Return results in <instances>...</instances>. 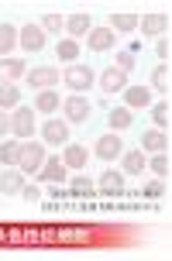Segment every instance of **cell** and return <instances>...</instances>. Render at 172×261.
I'll return each mask as SVG.
<instances>
[{"label":"cell","instance_id":"2e32d148","mask_svg":"<svg viewBox=\"0 0 172 261\" xmlns=\"http://www.w3.org/2000/svg\"><path fill=\"white\" fill-rule=\"evenodd\" d=\"M141 148L152 151V155L169 151V134H165V130H145V134H141Z\"/></svg>","mask_w":172,"mask_h":261},{"label":"cell","instance_id":"83f0119b","mask_svg":"<svg viewBox=\"0 0 172 261\" xmlns=\"http://www.w3.org/2000/svg\"><path fill=\"white\" fill-rule=\"evenodd\" d=\"M69 186H72V193H76V196H93V193H96V182H93L86 172L72 175V182H69Z\"/></svg>","mask_w":172,"mask_h":261},{"label":"cell","instance_id":"4fadbf2b","mask_svg":"<svg viewBox=\"0 0 172 261\" xmlns=\"http://www.w3.org/2000/svg\"><path fill=\"white\" fill-rule=\"evenodd\" d=\"M66 31H69V38L76 41V38H83V35H90L93 31V21H90V14H72V17H66Z\"/></svg>","mask_w":172,"mask_h":261},{"label":"cell","instance_id":"7402d4cb","mask_svg":"<svg viewBox=\"0 0 172 261\" xmlns=\"http://www.w3.org/2000/svg\"><path fill=\"white\" fill-rule=\"evenodd\" d=\"M21 148H24V141H17V138L0 141V162H4V165H17V162H21Z\"/></svg>","mask_w":172,"mask_h":261},{"label":"cell","instance_id":"d590c367","mask_svg":"<svg viewBox=\"0 0 172 261\" xmlns=\"http://www.w3.org/2000/svg\"><path fill=\"white\" fill-rule=\"evenodd\" d=\"M141 193H145V196H152V199H155V196H162V193H165V186H162V182H152V186H145Z\"/></svg>","mask_w":172,"mask_h":261},{"label":"cell","instance_id":"7c38bea8","mask_svg":"<svg viewBox=\"0 0 172 261\" xmlns=\"http://www.w3.org/2000/svg\"><path fill=\"white\" fill-rule=\"evenodd\" d=\"M86 162H90V151H86L83 144H66V151H62V165H66V169H80L83 172Z\"/></svg>","mask_w":172,"mask_h":261},{"label":"cell","instance_id":"d4e9b609","mask_svg":"<svg viewBox=\"0 0 172 261\" xmlns=\"http://www.w3.org/2000/svg\"><path fill=\"white\" fill-rule=\"evenodd\" d=\"M138 28V14H128V11H117L110 17V31L117 35V31H134Z\"/></svg>","mask_w":172,"mask_h":261},{"label":"cell","instance_id":"4316f807","mask_svg":"<svg viewBox=\"0 0 172 261\" xmlns=\"http://www.w3.org/2000/svg\"><path fill=\"white\" fill-rule=\"evenodd\" d=\"M55 55H59L62 62H69V65H72L76 59H80V45H76L72 38H62L59 45H55Z\"/></svg>","mask_w":172,"mask_h":261},{"label":"cell","instance_id":"f1b7e54d","mask_svg":"<svg viewBox=\"0 0 172 261\" xmlns=\"http://www.w3.org/2000/svg\"><path fill=\"white\" fill-rule=\"evenodd\" d=\"M11 48H17V28L14 24H0V55H7Z\"/></svg>","mask_w":172,"mask_h":261},{"label":"cell","instance_id":"5b68a950","mask_svg":"<svg viewBox=\"0 0 172 261\" xmlns=\"http://www.w3.org/2000/svg\"><path fill=\"white\" fill-rule=\"evenodd\" d=\"M41 144H62V148H66L69 144V124L66 120L48 117L45 124H41Z\"/></svg>","mask_w":172,"mask_h":261},{"label":"cell","instance_id":"d6986e66","mask_svg":"<svg viewBox=\"0 0 172 261\" xmlns=\"http://www.w3.org/2000/svg\"><path fill=\"white\" fill-rule=\"evenodd\" d=\"M138 24H141V31H145L148 38H162L165 28H169V21H165V14H148V17H141Z\"/></svg>","mask_w":172,"mask_h":261},{"label":"cell","instance_id":"e575fe53","mask_svg":"<svg viewBox=\"0 0 172 261\" xmlns=\"http://www.w3.org/2000/svg\"><path fill=\"white\" fill-rule=\"evenodd\" d=\"M21 196H24L28 203H38V199H41V193L35 189V186H24V189H21Z\"/></svg>","mask_w":172,"mask_h":261},{"label":"cell","instance_id":"4dcf8cb0","mask_svg":"<svg viewBox=\"0 0 172 261\" xmlns=\"http://www.w3.org/2000/svg\"><path fill=\"white\" fill-rule=\"evenodd\" d=\"M152 83H155V90L169 93V86H172V76H169V62L155 65V72H152Z\"/></svg>","mask_w":172,"mask_h":261},{"label":"cell","instance_id":"ac0fdd59","mask_svg":"<svg viewBox=\"0 0 172 261\" xmlns=\"http://www.w3.org/2000/svg\"><path fill=\"white\" fill-rule=\"evenodd\" d=\"M107 124L114 130H128L134 127V110H128V107H110V114H107Z\"/></svg>","mask_w":172,"mask_h":261},{"label":"cell","instance_id":"ffe728a7","mask_svg":"<svg viewBox=\"0 0 172 261\" xmlns=\"http://www.w3.org/2000/svg\"><path fill=\"white\" fill-rule=\"evenodd\" d=\"M24 189V172H4L0 175V193L4 196H21Z\"/></svg>","mask_w":172,"mask_h":261},{"label":"cell","instance_id":"6da1fadb","mask_svg":"<svg viewBox=\"0 0 172 261\" xmlns=\"http://www.w3.org/2000/svg\"><path fill=\"white\" fill-rule=\"evenodd\" d=\"M62 114H66V124H86L93 114V103L86 100V93H72L69 100H62Z\"/></svg>","mask_w":172,"mask_h":261},{"label":"cell","instance_id":"44dd1931","mask_svg":"<svg viewBox=\"0 0 172 261\" xmlns=\"http://www.w3.org/2000/svg\"><path fill=\"white\" fill-rule=\"evenodd\" d=\"M55 107H62L59 93H55V90H38V96H35V110H41V114H48V117H52Z\"/></svg>","mask_w":172,"mask_h":261},{"label":"cell","instance_id":"3957f363","mask_svg":"<svg viewBox=\"0 0 172 261\" xmlns=\"http://www.w3.org/2000/svg\"><path fill=\"white\" fill-rule=\"evenodd\" d=\"M21 172L24 175H38V169L45 165V144L41 141H24V148H21Z\"/></svg>","mask_w":172,"mask_h":261},{"label":"cell","instance_id":"9c48e42d","mask_svg":"<svg viewBox=\"0 0 172 261\" xmlns=\"http://www.w3.org/2000/svg\"><path fill=\"white\" fill-rule=\"evenodd\" d=\"M38 179L41 182H66L69 169L62 165V158H45V165L38 169Z\"/></svg>","mask_w":172,"mask_h":261},{"label":"cell","instance_id":"8992f818","mask_svg":"<svg viewBox=\"0 0 172 261\" xmlns=\"http://www.w3.org/2000/svg\"><path fill=\"white\" fill-rule=\"evenodd\" d=\"M28 86H35V90H55V83H59V72H55V65H35V69H28Z\"/></svg>","mask_w":172,"mask_h":261},{"label":"cell","instance_id":"7a4b0ae2","mask_svg":"<svg viewBox=\"0 0 172 261\" xmlns=\"http://www.w3.org/2000/svg\"><path fill=\"white\" fill-rule=\"evenodd\" d=\"M62 79L69 83V90H72V93H86L93 83H96V76H93V69L86 62H72L66 72H62Z\"/></svg>","mask_w":172,"mask_h":261},{"label":"cell","instance_id":"836d02e7","mask_svg":"<svg viewBox=\"0 0 172 261\" xmlns=\"http://www.w3.org/2000/svg\"><path fill=\"white\" fill-rule=\"evenodd\" d=\"M155 52H159V59H162V62H169V38H159Z\"/></svg>","mask_w":172,"mask_h":261},{"label":"cell","instance_id":"603a6c76","mask_svg":"<svg viewBox=\"0 0 172 261\" xmlns=\"http://www.w3.org/2000/svg\"><path fill=\"white\" fill-rule=\"evenodd\" d=\"M145 169H148V155L145 151L134 148V151L124 155V172H128V175H138V172H145Z\"/></svg>","mask_w":172,"mask_h":261},{"label":"cell","instance_id":"52a82bcc","mask_svg":"<svg viewBox=\"0 0 172 261\" xmlns=\"http://www.w3.org/2000/svg\"><path fill=\"white\" fill-rule=\"evenodd\" d=\"M93 155L104 158V162H110V158H120V155H124L120 138H117V134H100V138H96V144H93Z\"/></svg>","mask_w":172,"mask_h":261},{"label":"cell","instance_id":"5bb4252c","mask_svg":"<svg viewBox=\"0 0 172 261\" xmlns=\"http://www.w3.org/2000/svg\"><path fill=\"white\" fill-rule=\"evenodd\" d=\"M124 86H131V83H128V76L120 69H107L100 76V90L104 93H124Z\"/></svg>","mask_w":172,"mask_h":261},{"label":"cell","instance_id":"d6a6232c","mask_svg":"<svg viewBox=\"0 0 172 261\" xmlns=\"http://www.w3.org/2000/svg\"><path fill=\"white\" fill-rule=\"evenodd\" d=\"M148 169L155 172V175H165L169 179V151H159V155L148 158Z\"/></svg>","mask_w":172,"mask_h":261},{"label":"cell","instance_id":"ba28073f","mask_svg":"<svg viewBox=\"0 0 172 261\" xmlns=\"http://www.w3.org/2000/svg\"><path fill=\"white\" fill-rule=\"evenodd\" d=\"M17 45L28 48V52H41V48H45V31H41L38 24H24L17 31Z\"/></svg>","mask_w":172,"mask_h":261},{"label":"cell","instance_id":"30bf717a","mask_svg":"<svg viewBox=\"0 0 172 261\" xmlns=\"http://www.w3.org/2000/svg\"><path fill=\"white\" fill-rule=\"evenodd\" d=\"M152 103V90L148 86H124V107L128 110H141Z\"/></svg>","mask_w":172,"mask_h":261},{"label":"cell","instance_id":"f546056e","mask_svg":"<svg viewBox=\"0 0 172 261\" xmlns=\"http://www.w3.org/2000/svg\"><path fill=\"white\" fill-rule=\"evenodd\" d=\"M114 62H117L114 69H120L124 76H131L134 69H138V55H131L128 48H124V52H117V55H114Z\"/></svg>","mask_w":172,"mask_h":261},{"label":"cell","instance_id":"1f68e13d","mask_svg":"<svg viewBox=\"0 0 172 261\" xmlns=\"http://www.w3.org/2000/svg\"><path fill=\"white\" fill-rule=\"evenodd\" d=\"M41 31H45V35H59V31H62V28H66V17H59V14H45V17H41Z\"/></svg>","mask_w":172,"mask_h":261},{"label":"cell","instance_id":"e0dca14e","mask_svg":"<svg viewBox=\"0 0 172 261\" xmlns=\"http://www.w3.org/2000/svg\"><path fill=\"white\" fill-rule=\"evenodd\" d=\"M28 76V65L24 59H0V79L4 83H14V79Z\"/></svg>","mask_w":172,"mask_h":261},{"label":"cell","instance_id":"8fae6325","mask_svg":"<svg viewBox=\"0 0 172 261\" xmlns=\"http://www.w3.org/2000/svg\"><path fill=\"white\" fill-rule=\"evenodd\" d=\"M96 189H100V193H107V196H120V193H124V172H117V169H107L104 175H100Z\"/></svg>","mask_w":172,"mask_h":261},{"label":"cell","instance_id":"277c9868","mask_svg":"<svg viewBox=\"0 0 172 261\" xmlns=\"http://www.w3.org/2000/svg\"><path fill=\"white\" fill-rule=\"evenodd\" d=\"M11 134L17 141H28L31 134H35V110L31 107H14L11 114Z\"/></svg>","mask_w":172,"mask_h":261},{"label":"cell","instance_id":"cb8c5ba5","mask_svg":"<svg viewBox=\"0 0 172 261\" xmlns=\"http://www.w3.org/2000/svg\"><path fill=\"white\" fill-rule=\"evenodd\" d=\"M21 103V90L17 83H0V110H11V107Z\"/></svg>","mask_w":172,"mask_h":261},{"label":"cell","instance_id":"8d00e7d4","mask_svg":"<svg viewBox=\"0 0 172 261\" xmlns=\"http://www.w3.org/2000/svg\"><path fill=\"white\" fill-rule=\"evenodd\" d=\"M4 134H11V117L0 110V138H4Z\"/></svg>","mask_w":172,"mask_h":261},{"label":"cell","instance_id":"484cf974","mask_svg":"<svg viewBox=\"0 0 172 261\" xmlns=\"http://www.w3.org/2000/svg\"><path fill=\"white\" fill-rule=\"evenodd\" d=\"M152 120H155V127H159V130H169V124H172V107H169V100H162V103L152 107Z\"/></svg>","mask_w":172,"mask_h":261},{"label":"cell","instance_id":"9a60e30c","mask_svg":"<svg viewBox=\"0 0 172 261\" xmlns=\"http://www.w3.org/2000/svg\"><path fill=\"white\" fill-rule=\"evenodd\" d=\"M86 45H90L93 52H107V48H114V31L110 28H93L90 35H86Z\"/></svg>","mask_w":172,"mask_h":261}]
</instances>
